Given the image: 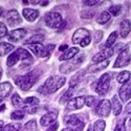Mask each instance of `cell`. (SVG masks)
I'll use <instances>...</instances> for the list:
<instances>
[{"mask_svg": "<svg viewBox=\"0 0 131 131\" xmlns=\"http://www.w3.org/2000/svg\"><path fill=\"white\" fill-rule=\"evenodd\" d=\"M66 82V79L64 77H61V75H52V77L48 78L45 83L43 84L40 88H38V91L46 94V93H53L58 91L61 87L65 84Z\"/></svg>", "mask_w": 131, "mask_h": 131, "instance_id": "obj_1", "label": "cell"}, {"mask_svg": "<svg viewBox=\"0 0 131 131\" xmlns=\"http://www.w3.org/2000/svg\"><path fill=\"white\" fill-rule=\"evenodd\" d=\"M38 80V73L37 71H30L22 77H18L15 79V83L17 86H19L20 89H22L24 91L30 89L32 86L35 85V83Z\"/></svg>", "mask_w": 131, "mask_h": 131, "instance_id": "obj_2", "label": "cell"}, {"mask_svg": "<svg viewBox=\"0 0 131 131\" xmlns=\"http://www.w3.org/2000/svg\"><path fill=\"white\" fill-rule=\"evenodd\" d=\"M90 32L86 28H79L74 31L72 36V43L73 44H79L82 47H86L90 44Z\"/></svg>", "mask_w": 131, "mask_h": 131, "instance_id": "obj_3", "label": "cell"}, {"mask_svg": "<svg viewBox=\"0 0 131 131\" xmlns=\"http://www.w3.org/2000/svg\"><path fill=\"white\" fill-rule=\"evenodd\" d=\"M44 21L47 24V26L50 28H62L66 24L65 21L63 20L62 16L56 12H49V13L45 14Z\"/></svg>", "mask_w": 131, "mask_h": 131, "instance_id": "obj_4", "label": "cell"}, {"mask_svg": "<svg viewBox=\"0 0 131 131\" xmlns=\"http://www.w3.org/2000/svg\"><path fill=\"white\" fill-rule=\"evenodd\" d=\"M28 48L34 52L37 57L45 58L48 57L50 51L54 48V45L49 44L47 46H44L42 43H34V44H28Z\"/></svg>", "mask_w": 131, "mask_h": 131, "instance_id": "obj_5", "label": "cell"}, {"mask_svg": "<svg viewBox=\"0 0 131 131\" xmlns=\"http://www.w3.org/2000/svg\"><path fill=\"white\" fill-rule=\"evenodd\" d=\"M63 122L66 124L68 127L73 128L75 131H82L84 128V122L82 121V118L80 117V115H66L64 117Z\"/></svg>", "mask_w": 131, "mask_h": 131, "instance_id": "obj_6", "label": "cell"}, {"mask_svg": "<svg viewBox=\"0 0 131 131\" xmlns=\"http://www.w3.org/2000/svg\"><path fill=\"white\" fill-rule=\"evenodd\" d=\"M109 87H110V75L108 73H104L101 75V78L97 81L95 91L97 94L104 95L109 90Z\"/></svg>", "mask_w": 131, "mask_h": 131, "instance_id": "obj_7", "label": "cell"}, {"mask_svg": "<svg viewBox=\"0 0 131 131\" xmlns=\"http://www.w3.org/2000/svg\"><path fill=\"white\" fill-rule=\"evenodd\" d=\"M83 60H84V54H82V56H78L72 61H69L67 63L61 65L60 72L61 73H69V72H71L72 70H74L75 68L79 67V65L83 62Z\"/></svg>", "mask_w": 131, "mask_h": 131, "instance_id": "obj_8", "label": "cell"}, {"mask_svg": "<svg viewBox=\"0 0 131 131\" xmlns=\"http://www.w3.org/2000/svg\"><path fill=\"white\" fill-rule=\"evenodd\" d=\"M131 61V54L129 52V49L126 48L123 51L119 52V54L117 56L114 64H113V68H119V67H124L130 63Z\"/></svg>", "mask_w": 131, "mask_h": 131, "instance_id": "obj_9", "label": "cell"}, {"mask_svg": "<svg viewBox=\"0 0 131 131\" xmlns=\"http://www.w3.org/2000/svg\"><path fill=\"white\" fill-rule=\"evenodd\" d=\"M111 110V103L108 100H102L99 104H97L96 108H95V112L97 115L100 116H108Z\"/></svg>", "mask_w": 131, "mask_h": 131, "instance_id": "obj_10", "label": "cell"}, {"mask_svg": "<svg viewBox=\"0 0 131 131\" xmlns=\"http://www.w3.org/2000/svg\"><path fill=\"white\" fill-rule=\"evenodd\" d=\"M6 21L9 26H16L22 22V19L16 9H10L6 13Z\"/></svg>", "mask_w": 131, "mask_h": 131, "instance_id": "obj_11", "label": "cell"}, {"mask_svg": "<svg viewBox=\"0 0 131 131\" xmlns=\"http://www.w3.org/2000/svg\"><path fill=\"white\" fill-rule=\"evenodd\" d=\"M85 97L86 96H77L71 99L66 106V110H77V109H81L85 105Z\"/></svg>", "mask_w": 131, "mask_h": 131, "instance_id": "obj_12", "label": "cell"}, {"mask_svg": "<svg viewBox=\"0 0 131 131\" xmlns=\"http://www.w3.org/2000/svg\"><path fill=\"white\" fill-rule=\"evenodd\" d=\"M114 53L113 48H105L103 50H101L100 52H97L96 54L92 57V61L95 63H99V62H103L105 60H107L108 58H110L112 54Z\"/></svg>", "mask_w": 131, "mask_h": 131, "instance_id": "obj_13", "label": "cell"}, {"mask_svg": "<svg viewBox=\"0 0 131 131\" xmlns=\"http://www.w3.org/2000/svg\"><path fill=\"white\" fill-rule=\"evenodd\" d=\"M118 94H119V97H121V100L123 102H127L131 97V78L128 82L123 84V86L119 88Z\"/></svg>", "mask_w": 131, "mask_h": 131, "instance_id": "obj_14", "label": "cell"}, {"mask_svg": "<svg viewBox=\"0 0 131 131\" xmlns=\"http://www.w3.org/2000/svg\"><path fill=\"white\" fill-rule=\"evenodd\" d=\"M25 35H26V29L25 28H18V29H14L12 31H9L8 35H7V39L10 42H18Z\"/></svg>", "mask_w": 131, "mask_h": 131, "instance_id": "obj_15", "label": "cell"}, {"mask_svg": "<svg viewBox=\"0 0 131 131\" xmlns=\"http://www.w3.org/2000/svg\"><path fill=\"white\" fill-rule=\"evenodd\" d=\"M58 116V111H49L47 112L46 114H44L41 119H40V124L41 126H48L50 124H53L54 121H56V118Z\"/></svg>", "mask_w": 131, "mask_h": 131, "instance_id": "obj_16", "label": "cell"}, {"mask_svg": "<svg viewBox=\"0 0 131 131\" xmlns=\"http://www.w3.org/2000/svg\"><path fill=\"white\" fill-rule=\"evenodd\" d=\"M22 14H23V17L27 21H29V22H34L39 16V10L32 9V8H24L22 10Z\"/></svg>", "mask_w": 131, "mask_h": 131, "instance_id": "obj_17", "label": "cell"}, {"mask_svg": "<svg viewBox=\"0 0 131 131\" xmlns=\"http://www.w3.org/2000/svg\"><path fill=\"white\" fill-rule=\"evenodd\" d=\"M21 60V51H20V48H18L16 51H14L13 53H10L7 60H6V65L8 67H12L14 65L17 64V62Z\"/></svg>", "mask_w": 131, "mask_h": 131, "instance_id": "obj_18", "label": "cell"}, {"mask_svg": "<svg viewBox=\"0 0 131 131\" xmlns=\"http://www.w3.org/2000/svg\"><path fill=\"white\" fill-rule=\"evenodd\" d=\"M79 52V48L78 47H71V48H68L66 51H64L61 56L59 57V60L60 61H67V60H71L75 54H78Z\"/></svg>", "mask_w": 131, "mask_h": 131, "instance_id": "obj_19", "label": "cell"}, {"mask_svg": "<svg viewBox=\"0 0 131 131\" xmlns=\"http://www.w3.org/2000/svg\"><path fill=\"white\" fill-rule=\"evenodd\" d=\"M131 31V22L129 20L125 19L121 22V25H119V32H121V37L122 38H126L129 32Z\"/></svg>", "mask_w": 131, "mask_h": 131, "instance_id": "obj_20", "label": "cell"}, {"mask_svg": "<svg viewBox=\"0 0 131 131\" xmlns=\"http://www.w3.org/2000/svg\"><path fill=\"white\" fill-rule=\"evenodd\" d=\"M109 65V61L108 60H105L103 62H99V63H95L93 65H90L88 67V71L89 72H96V71H100V70H103L105 69L107 66Z\"/></svg>", "mask_w": 131, "mask_h": 131, "instance_id": "obj_21", "label": "cell"}, {"mask_svg": "<svg viewBox=\"0 0 131 131\" xmlns=\"http://www.w3.org/2000/svg\"><path fill=\"white\" fill-rule=\"evenodd\" d=\"M111 107H112V110H113V113L114 115H118L122 111V104L121 102L118 101V97L117 95H113L112 99H111Z\"/></svg>", "mask_w": 131, "mask_h": 131, "instance_id": "obj_22", "label": "cell"}, {"mask_svg": "<svg viewBox=\"0 0 131 131\" xmlns=\"http://www.w3.org/2000/svg\"><path fill=\"white\" fill-rule=\"evenodd\" d=\"M13 89V86L10 85V83L8 82H3L0 84V97H4L7 96L10 91Z\"/></svg>", "mask_w": 131, "mask_h": 131, "instance_id": "obj_23", "label": "cell"}, {"mask_svg": "<svg viewBox=\"0 0 131 131\" xmlns=\"http://www.w3.org/2000/svg\"><path fill=\"white\" fill-rule=\"evenodd\" d=\"M13 49H14L13 44H9V43L6 42H0V57L5 56L6 53L12 51Z\"/></svg>", "mask_w": 131, "mask_h": 131, "instance_id": "obj_24", "label": "cell"}, {"mask_svg": "<svg viewBox=\"0 0 131 131\" xmlns=\"http://www.w3.org/2000/svg\"><path fill=\"white\" fill-rule=\"evenodd\" d=\"M130 78H131V72L130 71H128V70H124V71H122L121 73H118V75H117V82L118 83H121V84H125L126 82H128L129 80H130Z\"/></svg>", "mask_w": 131, "mask_h": 131, "instance_id": "obj_25", "label": "cell"}, {"mask_svg": "<svg viewBox=\"0 0 131 131\" xmlns=\"http://www.w3.org/2000/svg\"><path fill=\"white\" fill-rule=\"evenodd\" d=\"M83 74H84V71L82 70V71H79L77 74H74V75H73V78H72L71 81L69 82V86H70V88H71V89L75 88V87L78 86V84H79L81 78L83 77Z\"/></svg>", "mask_w": 131, "mask_h": 131, "instance_id": "obj_26", "label": "cell"}, {"mask_svg": "<svg viewBox=\"0 0 131 131\" xmlns=\"http://www.w3.org/2000/svg\"><path fill=\"white\" fill-rule=\"evenodd\" d=\"M110 17L111 16L108 12H102L96 17V22L100 24H105L106 22H108V21L110 20Z\"/></svg>", "mask_w": 131, "mask_h": 131, "instance_id": "obj_27", "label": "cell"}, {"mask_svg": "<svg viewBox=\"0 0 131 131\" xmlns=\"http://www.w3.org/2000/svg\"><path fill=\"white\" fill-rule=\"evenodd\" d=\"M72 94H73V89H71V88L67 89L63 93V95L60 97V104H64L66 102H69L72 97Z\"/></svg>", "mask_w": 131, "mask_h": 131, "instance_id": "obj_28", "label": "cell"}, {"mask_svg": "<svg viewBox=\"0 0 131 131\" xmlns=\"http://www.w3.org/2000/svg\"><path fill=\"white\" fill-rule=\"evenodd\" d=\"M2 131H22V125L19 123H10L3 127Z\"/></svg>", "mask_w": 131, "mask_h": 131, "instance_id": "obj_29", "label": "cell"}, {"mask_svg": "<svg viewBox=\"0 0 131 131\" xmlns=\"http://www.w3.org/2000/svg\"><path fill=\"white\" fill-rule=\"evenodd\" d=\"M117 38V32L116 31H113L110 34V36L108 37L106 43H105V48H111V46L114 44V42Z\"/></svg>", "mask_w": 131, "mask_h": 131, "instance_id": "obj_30", "label": "cell"}, {"mask_svg": "<svg viewBox=\"0 0 131 131\" xmlns=\"http://www.w3.org/2000/svg\"><path fill=\"white\" fill-rule=\"evenodd\" d=\"M37 130V121L36 119H31V121L27 122L23 126L22 131H36Z\"/></svg>", "mask_w": 131, "mask_h": 131, "instance_id": "obj_31", "label": "cell"}, {"mask_svg": "<svg viewBox=\"0 0 131 131\" xmlns=\"http://www.w3.org/2000/svg\"><path fill=\"white\" fill-rule=\"evenodd\" d=\"M12 104L15 107H21V106L24 105V101L21 99L18 93H14L13 96H12Z\"/></svg>", "mask_w": 131, "mask_h": 131, "instance_id": "obj_32", "label": "cell"}, {"mask_svg": "<svg viewBox=\"0 0 131 131\" xmlns=\"http://www.w3.org/2000/svg\"><path fill=\"white\" fill-rule=\"evenodd\" d=\"M106 127V123L104 119H97V121L93 124V129L92 131H104Z\"/></svg>", "mask_w": 131, "mask_h": 131, "instance_id": "obj_33", "label": "cell"}, {"mask_svg": "<svg viewBox=\"0 0 131 131\" xmlns=\"http://www.w3.org/2000/svg\"><path fill=\"white\" fill-rule=\"evenodd\" d=\"M122 10H123V7L121 4H114L109 8V14H111L113 16H118V15H121Z\"/></svg>", "mask_w": 131, "mask_h": 131, "instance_id": "obj_34", "label": "cell"}, {"mask_svg": "<svg viewBox=\"0 0 131 131\" xmlns=\"http://www.w3.org/2000/svg\"><path fill=\"white\" fill-rule=\"evenodd\" d=\"M43 40H44V37H43L42 35H35V36H32L30 37L28 40L25 41V44H34V43H41Z\"/></svg>", "mask_w": 131, "mask_h": 131, "instance_id": "obj_35", "label": "cell"}, {"mask_svg": "<svg viewBox=\"0 0 131 131\" xmlns=\"http://www.w3.org/2000/svg\"><path fill=\"white\" fill-rule=\"evenodd\" d=\"M39 103H40V101H39L38 97H36V96H29V97H26V99L24 100V104L25 105H28L30 107L37 106Z\"/></svg>", "mask_w": 131, "mask_h": 131, "instance_id": "obj_36", "label": "cell"}, {"mask_svg": "<svg viewBox=\"0 0 131 131\" xmlns=\"http://www.w3.org/2000/svg\"><path fill=\"white\" fill-rule=\"evenodd\" d=\"M24 114H25V112L23 110H16V111L12 112L10 118L12 119H21V118L24 117Z\"/></svg>", "mask_w": 131, "mask_h": 131, "instance_id": "obj_37", "label": "cell"}, {"mask_svg": "<svg viewBox=\"0 0 131 131\" xmlns=\"http://www.w3.org/2000/svg\"><path fill=\"white\" fill-rule=\"evenodd\" d=\"M94 14H95L94 10H87V9H85V10H82V12H81V18H83V19H91L94 16Z\"/></svg>", "mask_w": 131, "mask_h": 131, "instance_id": "obj_38", "label": "cell"}, {"mask_svg": "<svg viewBox=\"0 0 131 131\" xmlns=\"http://www.w3.org/2000/svg\"><path fill=\"white\" fill-rule=\"evenodd\" d=\"M6 34H7V28H6L5 24L2 23V22H0V39L5 37Z\"/></svg>", "mask_w": 131, "mask_h": 131, "instance_id": "obj_39", "label": "cell"}, {"mask_svg": "<svg viewBox=\"0 0 131 131\" xmlns=\"http://www.w3.org/2000/svg\"><path fill=\"white\" fill-rule=\"evenodd\" d=\"M94 101H95V97H94V96H92V95H88V96H86V97H85V105H87L88 107H91V106L93 105Z\"/></svg>", "mask_w": 131, "mask_h": 131, "instance_id": "obj_40", "label": "cell"}, {"mask_svg": "<svg viewBox=\"0 0 131 131\" xmlns=\"http://www.w3.org/2000/svg\"><path fill=\"white\" fill-rule=\"evenodd\" d=\"M126 48H127V45L125 43H118V44H116V46L113 48V50H114V52H121Z\"/></svg>", "mask_w": 131, "mask_h": 131, "instance_id": "obj_41", "label": "cell"}, {"mask_svg": "<svg viewBox=\"0 0 131 131\" xmlns=\"http://www.w3.org/2000/svg\"><path fill=\"white\" fill-rule=\"evenodd\" d=\"M104 1H97V0H85V1H83V3L85 5H88V6H93V5H97L100 4Z\"/></svg>", "mask_w": 131, "mask_h": 131, "instance_id": "obj_42", "label": "cell"}, {"mask_svg": "<svg viewBox=\"0 0 131 131\" xmlns=\"http://www.w3.org/2000/svg\"><path fill=\"white\" fill-rule=\"evenodd\" d=\"M102 37H103V31H101V30L95 31V34H94V42L95 43L100 42L101 39H102Z\"/></svg>", "mask_w": 131, "mask_h": 131, "instance_id": "obj_43", "label": "cell"}, {"mask_svg": "<svg viewBox=\"0 0 131 131\" xmlns=\"http://www.w3.org/2000/svg\"><path fill=\"white\" fill-rule=\"evenodd\" d=\"M114 131H126V127H125V122L123 121V123H119L116 125Z\"/></svg>", "mask_w": 131, "mask_h": 131, "instance_id": "obj_44", "label": "cell"}, {"mask_svg": "<svg viewBox=\"0 0 131 131\" xmlns=\"http://www.w3.org/2000/svg\"><path fill=\"white\" fill-rule=\"evenodd\" d=\"M58 128H59V123H58V122H54L52 125H50V126L46 129V131H57Z\"/></svg>", "mask_w": 131, "mask_h": 131, "instance_id": "obj_45", "label": "cell"}, {"mask_svg": "<svg viewBox=\"0 0 131 131\" xmlns=\"http://www.w3.org/2000/svg\"><path fill=\"white\" fill-rule=\"evenodd\" d=\"M125 112L126 113H130L131 112V102L127 104V106L125 107Z\"/></svg>", "mask_w": 131, "mask_h": 131, "instance_id": "obj_46", "label": "cell"}, {"mask_svg": "<svg viewBox=\"0 0 131 131\" xmlns=\"http://www.w3.org/2000/svg\"><path fill=\"white\" fill-rule=\"evenodd\" d=\"M67 48H68V46H67L66 44H64V45H61V46L59 47L60 51H66V50H67Z\"/></svg>", "mask_w": 131, "mask_h": 131, "instance_id": "obj_47", "label": "cell"}, {"mask_svg": "<svg viewBox=\"0 0 131 131\" xmlns=\"http://www.w3.org/2000/svg\"><path fill=\"white\" fill-rule=\"evenodd\" d=\"M3 125H4V122L2 121V119H0V131H2V129H3Z\"/></svg>", "mask_w": 131, "mask_h": 131, "instance_id": "obj_48", "label": "cell"}, {"mask_svg": "<svg viewBox=\"0 0 131 131\" xmlns=\"http://www.w3.org/2000/svg\"><path fill=\"white\" fill-rule=\"evenodd\" d=\"M62 131H75L73 128H70V127H67V128H65V129H63Z\"/></svg>", "mask_w": 131, "mask_h": 131, "instance_id": "obj_49", "label": "cell"}, {"mask_svg": "<svg viewBox=\"0 0 131 131\" xmlns=\"http://www.w3.org/2000/svg\"><path fill=\"white\" fill-rule=\"evenodd\" d=\"M4 109H5V105H4V104H2L1 106H0V112H1L2 110H4Z\"/></svg>", "mask_w": 131, "mask_h": 131, "instance_id": "obj_50", "label": "cell"}, {"mask_svg": "<svg viewBox=\"0 0 131 131\" xmlns=\"http://www.w3.org/2000/svg\"><path fill=\"white\" fill-rule=\"evenodd\" d=\"M49 3V1H42V5H47Z\"/></svg>", "mask_w": 131, "mask_h": 131, "instance_id": "obj_51", "label": "cell"}, {"mask_svg": "<svg viewBox=\"0 0 131 131\" xmlns=\"http://www.w3.org/2000/svg\"><path fill=\"white\" fill-rule=\"evenodd\" d=\"M128 127H129V128H131V117L129 118V123H128Z\"/></svg>", "mask_w": 131, "mask_h": 131, "instance_id": "obj_52", "label": "cell"}, {"mask_svg": "<svg viewBox=\"0 0 131 131\" xmlns=\"http://www.w3.org/2000/svg\"><path fill=\"white\" fill-rule=\"evenodd\" d=\"M1 77H2V68L0 67V79H1Z\"/></svg>", "mask_w": 131, "mask_h": 131, "instance_id": "obj_53", "label": "cell"}, {"mask_svg": "<svg viewBox=\"0 0 131 131\" xmlns=\"http://www.w3.org/2000/svg\"><path fill=\"white\" fill-rule=\"evenodd\" d=\"M2 13H3V9H2V7H0V17H1Z\"/></svg>", "mask_w": 131, "mask_h": 131, "instance_id": "obj_54", "label": "cell"}, {"mask_svg": "<svg viewBox=\"0 0 131 131\" xmlns=\"http://www.w3.org/2000/svg\"><path fill=\"white\" fill-rule=\"evenodd\" d=\"M23 2V4H28L29 3V1H26V0H24V1H22Z\"/></svg>", "mask_w": 131, "mask_h": 131, "instance_id": "obj_55", "label": "cell"}, {"mask_svg": "<svg viewBox=\"0 0 131 131\" xmlns=\"http://www.w3.org/2000/svg\"><path fill=\"white\" fill-rule=\"evenodd\" d=\"M86 131H92V128H91V127H90V126H89V128H88V129H87V130H86Z\"/></svg>", "mask_w": 131, "mask_h": 131, "instance_id": "obj_56", "label": "cell"}, {"mask_svg": "<svg viewBox=\"0 0 131 131\" xmlns=\"http://www.w3.org/2000/svg\"><path fill=\"white\" fill-rule=\"evenodd\" d=\"M1 103H2V101H1V100H0V104H1Z\"/></svg>", "mask_w": 131, "mask_h": 131, "instance_id": "obj_57", "label": "cell"}]
</instances>
